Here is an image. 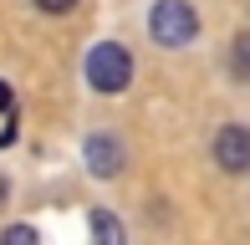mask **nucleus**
Listing matches in <instances>:
<instances>
[{
  "label": "nucleus",
  "mask_w": 250,
  "mask_h": 245,
  "mask_svg": "<svg viewBox=\"0 0 250 245\" xmlns=\"http://www.w3.org/2000/svg\"><path fill=\"white\" fill-rule=\"evenodd\" d=\"M92 245H123V225L107 215V209L92 215Z\"/></svg>",
  "instance_id": "39448f33"
},
{
  "label": "nucleus",
  "mask_w": 250,
  "mask_h": 245,
  "mask_svg": "<svg viewBox=\"0 0 250 245\" xmlns=\"http://www.w3.org/2000/svg\"><path fill=\"white\" fill-rule=\"evenodd\" d=\"M82 153H87V169H92L97 179H118L123 174V143L107 138V133H92Z\"/></svg>",
  "instance_id": "20e7f679"
},
{
  "label": "nucleus",
  "mask_w": 250,
  "mask_h": 245,
  "mask_svg": "<svg viewBox=\"0 0 250 245\" xmlns=\"http://www.w3.org/2000/svg\"><path fill=\"white\" fill-rule=\"evenodd\" d=\"M230 66H235V77H240V82H250V31H240V36H235Z\"/></svg>",
  "instance_id": "423d86ee"
},
{
  "label": "nucleus",
  "mask_w": 250,
  "mask_h": 245,
  "mask_svg": "<svg viewBox=\"0 0 250 245\" xmlns=\"http://www.w3.org/2000/svg\"><path fill=\"white\" fill-rule=\"evenodd\" d=\"M0 245H41V240H36V230H31V225H10L5 235H0Z\"/></svg>",
  "instance_id": "0eeeda50"
},
{
  "label": "nucleus",
  "mask_w": 250,
  "mask_h": 245,
  "mask_svg": "<svg viewBox=\"0 0 250 245\" xmlns=\"http://www.w3.org/2000/svg\"><path fill=\"white\" fill-rule=\"evenodd\" d=\"M148 31H153L158 46H189L199 36V16L189 0H158L148 10Z\"/></svg>",
  "instance_id": "f03ea898"
},
{
  "label": "nucleus",
  "mask_w": 250,
  "mask_h": 245,
  "mask_svg": "<svg viewBox=\"0 0 250 245\" xmlns=\"http://www.w3.org/2000/svg\"><path fill=\"white\" fill-rule=\"evenodd\" d=\"M10 107H16V102H10V87L0 82V113H10Z\"/></svg>",
  "instance_id": "1a4fd4ad"
},
{
  "label": "nucleus",
  "mask_w": 250,
  "mask_h": 245,
  "mask_svg": "<svg viewBox=\"0 0 250 245\" xmlns=\"http://www.w3.org/2000/svg\"><path fill=\"white\" fill-rule=\"evenodd\" d=\"M36 5H41V10H46V16H66V10H72V5H77V0H36Z\"/></svg>",
  "instance_id": "6e6552de"
},
{
  "label": "nucleus",
  "mask_w": 250,
  "mask_h": 245,
  "mask_svg": "<svg viewBox=\"0 0 250 245\" xmlns=\"http://www.w3.org/2000/svg\"><path fill=\"white\" fill-rule=\"evenodd\" d=\"M0 199H5V179H0Z\"/></svg>",
  "instance_id": "9d476101"
},
{
  "label": "nucleus",
  "mask_w": 250,
  "mask_h": 245,
  "mask_svg": "<svg viewBox=\"0 0 250 245\" xmlns=\"http://www.w3.org/2000/svg\"><path fill=\"white\" fill-rule=\"evenodd\" d=\"M87 82H92V92H123V87L133 82V57L123 41H97L92 51H87Z\"/></svg>",
  "instance_id": "f257e3e1"
},
{
  "label": "nucleus",
  "mask_w": 250,
  "mask_h": 245,
  "mask_svg": "<svg viewBox=\"0 0 250 245\" xmlns=\"http://www.w3.org/2000/svg\"><path fill=\"white\" fill-rule=\"evenodd\" d=\"M214 163H220L225 174H245L250 169V128L225 122V128L214 133Z\"/></svg>",
  "instance_id": "7ed1b4c3"
}]
</instances>
